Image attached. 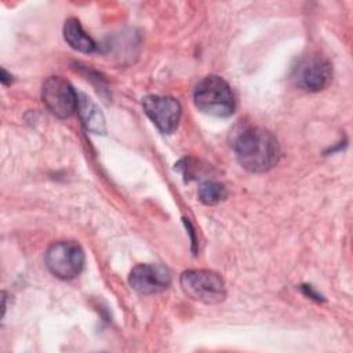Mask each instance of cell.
Returning a JSON list of instances; mask_svg holds the SVG:
<instances>
[{"label":"cell","instance_id":"3957f363","mask_svg":"<svg viewBox=\"0 0 353 353\" xmlns=\"http://www.w3.org/2000/svg\"><path fill=\"white\" fill-rule=\"evenodd\" d=\"M183 292L199 302L207 305H215L225 299L226 290L222 277L212 272L204 269H192L181 274L179 279Z\"/></svg>","mask_w":353,"mask_h":353},{"label":"cell","instance_id":"ba28073f","mask_svg":"<svg viewBox=\"0 0 353 353\" xmlns=\"http://www.w3.org/2000/svg\"><path fill=\"white\" fill-rule=\"evenodd\" d=\"M128 283L137 292L152 295L168 288L171 284V274L170 270L161 265L141 263L131 270Z\"/></svg>","mask_w":353,"mask_h":353},{"label":"cell","instance_id":"7a4b0ae2","mask_svg":"<svg viewBox=\"0 0 353 353\" xmlns=\"http://www.w3.org/2000/svg\"><path fill=\"white\" fill-rule=\"evenodd\" d=\"M193 101L200 112L211 116L228 117L234 112V98L229 84L215 74L205 76L197 83Z\"/></svg>","mask_w":353,"mask_h":353},{"label":"cell","instance_id":"30bf717a","mask_svg":"<svg viewBox=\"0 0 353 353\" xmlns=\"http://www.w3.org/2000/svg\"><path fill=\"white\" fill-rule=\"evenodd\" d=\"M77 112L81 117V121L87 131L94 134H103L105 131V119L101 109L84 94L79 95Z\"/></svg>","mask_w":353,"mask_h":353},{"label":"cell","instance_id":"7c38bea8","mask_svg":"<svg viewBox=\"0 0 353 353\" xmlns=\"http://www.w3.org/2000/svg\"><path fill=\"white\" fill-rule=\"evenodd\" d=\"M11 77H12V76L3 68V69H1V77H0V79H1V83H3L4 85H7L8 83H11V80H12Z\"/></svg>","mask_w":353,"mask_h":353},{"label":"cell","instance_id":"9c48e42d","mask_svg":"<svg viewBox=\"0 0 353 353\" xmlns=\"http://www.w3.org/2000/svg\"><path fill=\"white\" fill-rule=\"evenodd\" d=\"M63 39L76 51L80 52H94L97 48L95 41L84 32L81 23L76 18L66 19L63 25Z\"/></svg>","mask_w":353,"mask_h":353},{"label":"cell","instance_id":"6da1fadb","mask_svg":"<svg viewBox=\"0 0 353 353\" xmlns=\"http://www.w3.org/2000/svg\"><path fill=\"white\" fill-rule=\"evenodd\" d=\"M232 146L241 167L251 172L270 170L280 156L276 137L256 125H241L233 134Z\"/></svg>","mask_w":353,"mask_h":353},{"label":"cell","instance_id":"277c9868","mask_svg":"<svg viewBox=\"0 0 353 353\" xmlns=\"http://www.w3.org/2000/svg\"><path fill=\"white\" fill-rule=\"evenodd\" d=\"M47 269L61 280H70L84 268V251L74 241H58L46 252Z\"/></svg>","mask_w":353,"mask_h":353},{"label":"cell","instance_id":"52a82bcc","mask_svg":"<svg viewBox=\"0 0 353 353\" xmlns=\"http://www.w3.org/2000/svg\"><path fill=\"white\" fill-rule=\"evenodd\" d=\"M143 112L164 132H172L181 119L182 108L178 99L168 95H148L142 101Z\"/></svg>","mask_w":353,"mask_h":353},{"label":"cell","instance_id":"8fae6325","mask_svg":"<svg viewBox=\"0 0 353 353\" xmlns=\"http://www.w3.org/2000/svg\"><path fill=\"white\" fill-rule=\"evenodd\" d=\"M226 196H228V190L219 182L207 181V182L201 183V186L199 188V199L201 203H204L207 205L218 204L222 200H225Z\"/></svg>","mask_w":353,"mask_h":353},{"label":"cell","instance_id":"5b68a950","mask_svg":"<svg viewBox=\"0 0 353 353\" xmlns=\"http://www.w3.org/2000/svg\"><path fill=\"white\" fill-rule=\"evenodd\" d=\"M291 79L301 90L317 92L330 84L332 79V66L324 57L309 55L302 58L294 66Z\"/></svg>","mask_w":353,"mask_h":353},{"label":"cell","instance_id":"8992f818","mask_svg":"<svg viewBox=\"0 0 353 353\" xmlns=\"http://www.w3.org/2000/svg\"><path fill=\"white\" fill-rule=\"evenodd\" d=\"M41 99L46 108L59 119L70 117L79 105V95L61 76H51L43 83Z\"/></svg>","mask_w":353,"mask_h":353}]
</instances>
